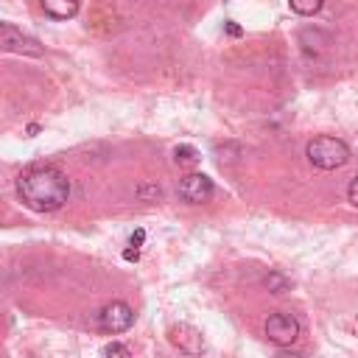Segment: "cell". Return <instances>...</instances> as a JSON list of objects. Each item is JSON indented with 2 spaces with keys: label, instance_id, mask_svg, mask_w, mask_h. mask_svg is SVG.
I'll return each mask as SVG.
<instances>
[{
  "label": "cell",
  "instance_id": "1",
  "mask_svg": "<svg viewBox=\"0 0 358 358\" xmlns=\"http://www.w3.org/2000/svg\"><path fill=\"white\" fill-rule=\"evenodd\" d=\"M17 196L34 213H53L64 207L70 196V179L53 165L34 168L17 179Z\"/></svg>",
  "mask_w": 358,
  "mask_h": 358
},
{
  "label": "cell",
  "instance_id": "2",
  "mask_svg": "<svg viewBox=\"0 0 358 358\" xmlns=\"http://www.w3.org/2000/svg\"><path fill=\"white\" fill-rule=\"evenodd\" d=\"M305 154H308V159H310L316 168H322V171L341 168V165L350 159V148H347V143L338 140V137H327V134L313 137V140L308 143Z\"/></svg>",
  "mask_w": 358,
  "mask_h": 358
},
{
  "label": "cell",
  "instance_id": "3",
  "mask_svg": "<svg viewBox=\"0 0 358 358\" xmlns=\"http://www.w3.org/2000/svg\"><path fill=\"white\" fill-rule=\"evenodd\" d=\"M131 322H134V310L120 299L103 305L101 313H98V327L103 333H123V330L131 327Z\"/></svg>",
  "mask_w": 358,
  "mask_h": 358
},
{
  "label": "cell",
  "instance_id": "4",
  "mask_svg": "<svg viewBox=\"0 0 358 358\" xmlns=\"http://www.w3.org/2000/svg\"><path fill=\"white\" fill-rule=\"evenodd\" d=\"M299 336V322L291 313H271L266 319V338L277 347H288L294 344Z\"/></svg>",
  "mask_w": 358,
  "mask_h": 358
},
{
  "label": "cell",
  "instance_id": "5",
  "mask_svg": "<svg viewBox=\"0 0 358 358\" xmlns=\"http://www.w3.org/2000/svg\"><path fill=\"white\" fill-rule=\"evenodd\" d=\"M0 50H11V53H25V56H39L42 53V45L22 34L17 25H8V22H0Z\"/></svg>",
  "mask_w": 358,
  "mask_h": 358
},
{
  "label": "cell",
  "instance_id": "6",
  "mask_svg": "<svg viewBox=\"0 0 358 358\" xmlns=\"http://www.w3.org/2000/svg\"><path fill=\"white\" fill-rule=\"evenodd\" d=\"M179 196L187 204H201V201H207L213 196V179L204 176V173H187L179 182Z\"/></svg>",
  "mask_w": 358,
  "mask_h": 358
},
{
  "label": "cell",
  "instance_id": "7",
  "mask_svg": "<svg viewBox=\"0 0 358 358\" xmlns=\"http://www.w3.org/2000/svg\"><path fill=\"white\" fill-rule=\"evenodd\" d=\"M168 338H171V344L173 347H179L182 352H187V355H199V352H204V338H201V333L193 327V324H173L171 330H168Z\"/></svg>",
  "mask_w": 358,
  "mask_h": 358
},
{
  "label": "cell",
  "instance_id": "8",
  "mask_svg": "<svg viewBox=\"0 0 358 358\" xmlns=\"http://www.w3.org/2000/svg\"><path fill=\"white\" fill-rule=\"evenodd\" d=\"M42 8L53 20H70L78 11V0H42Z\"/></svg>",
  "mask_w": 358,
  "mask_h": 358
},
{
  "label": "cell",
  "instance_id": "9",
  "mask_svg": "<svg viewBox=\"0 0 358 358\" xmlns=\"http://www.w3.org/2000/svg\"><path fill=\"white\" fill-rule=\"evenodd\" d=\"M322 3H324V0H288L291 11H296V14H302V17L316 14V11L322 8Z\"/></svg>",
  "mask_w": 358,
  "mask_h": 358
},
{
  "label": "cell",
  "instance_id": "10",
  "mask_svg": "<svg viewBox=\"0 0 358 358\" xmlns=\"http://www.w3.org/2000/svg\"><path fill=\"white\" fill-rule=\"evenodd\" d=\"M173 159L182 162V165H187V162H196L199 159V151L193 145H176L173 148Z\"/></svg>",
  "mask_w": 358,
  "mask_h": 358
},
{
  "label": "cell",
  "instance_id": "11",
  "mask_svg": "<svg viewBox=\"0 0 358 358\" xmlns=\"http://www.w3.org/2000/svg\"><path fill=\"white\" fill-rule=\"evenodd\" d=\"M266 285H268V291H274V294H282V291L288 288V280H285L282 274H268V277H266Z\"/></svg>",
  "mask_w": 358,
  "mask_h": 358
},
{
  "label": "cell",
  "instance_id": "12",
  "mask_svg": "<svg viewBox=\"0 0 358 358\" xmlns=\"http://www.w3.org/2000/svg\"><path fill=\"white\" fill-rule=\"evenodd\" d=\"M103 352H106V358H131V350L123 347V344H117V341H112Z\"/></svg>",
  "mask_w": 358,
  "mask_h": 358
},
{
  "label": "cell",
  "instance_id": "13",
  "mask_svg": "<svg viewBox=\"0 0 358 358\" xmlns=\"http://www.w3.org/2000/svg\"><path fill=\"white\" fill-rule=\"evenodd\" d=\"M159 193H162V190H159L157 185H140V187H137V196H140V199H154V201H157Z\"/></svg>",
  "mask_w": 358,
  "mask_h": 358
},
{
  "label": "cell",
  "instance_id": "14",
  "mask_svg": "<svg viewBox=\"0 0 358 358\" xmlns=\"http://www.w3.org/2000/svg\"><path fill=\"white\" fill-rule=\"evenodd\" d=\"M347 199H350L352 207H358V176L350 182V187H347Z\"/></svg>",
  "mask_w": 358,
  "mask_h": 358
},
{
  "label": "cell",
  "instance_id": "15",
  "mask_svg": "<svg viewBox=\"0 0 358 358\" xmlns=\"http://www.w3.org/2000/svg\"><path fill=\"white\" fill-rule=\"evenodd\" d=\"M143 238H145V232H143V229H137V232H134V235H131V246H134V249H137V246H140V243H143Z\"/></svg>",
  "mask_w": 358,
  "mask_h": 358
},
{
  "label": "cell",
  "instance_id": "16",
  "mask_svg": "<svg viewBox=\"0 0 358 358\" xmlns=\"http://www.w3.org/2000/svg\"><path fill=\"white\" fill-rule=\"evenodd\" d=\"M123 257H126V260H137V257H140V252H137V249H126V252H123Z\"/></svg>",
  "mask_w": 358,
  "mask_h": 358
}]
</instances>
